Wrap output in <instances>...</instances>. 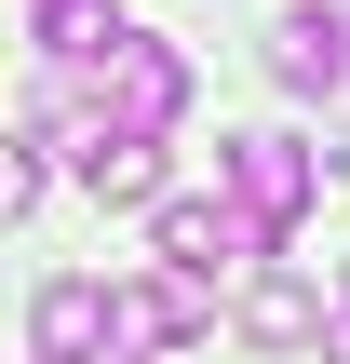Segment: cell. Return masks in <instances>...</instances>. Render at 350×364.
Returning a JSON list of instances; mask_svg holds the SVG:
<instances>
[{"label": "cell", "instance_id": "1", "mask_svg": "<svg viewBox=\"0 0 350 364\" xmlns=\"http://www.w3.org/2000/svg\"><path fill=\"white\" fill-rule=\"evenodd\" d=\"M94 122H108V135H175V122H189V54H175L162 27H121L108 68H94Z\"/></svg>", "mask_w": 350, "mask_h": 364}, {"label": "cell", "instance_id": "2", "mask_svg": "<svg viewBox=\"0 0 350 364\" xmlns=\"http://www.w3.org/2000/svg\"><path fill=\"white\" fill-rule=\"evenodd\" d=\"M216 189L283 243V230L324 203V149H310V135H229V149H216Z\"/></svg>", "mask_w": 350, "mask_h": 364}, {"label": "cell", "instance_id": "3", "mask_svg": "<svg viewBox=\"0 0 350 364\" xmlns=\"http://www.w3.org/2000/svg\"><path fill=\"white\" fill-rule=\"evenodd\" d=\"M148 243H162V270H189V284H216V270H256V257H270V230H256L229 189H175V203H148Z\"/></svg>", "mask_w": 350, "mask_h": 364}, {"label": "cell", "instance_id": "4", "mask_svg": "<svg viewBox=\"0 0 350 364\" xmlns=\"http://www.w3.org/2000/svg\"><path fill=\"white\" fill-rule=\"evenodd\" d=\"M216 284H189V270H148V284H108V351H189L216 311H202Z\"/></svg>", "mask_w": 350, "mask_h": 364}, {"label": "cell", "instance_id": "5", "mask_svg": "<svg viewBox=\"0 0 350 364\" xmlns=\"http://www.w3.org/2000/svg\"><path fill=\"white\" fill-rule=\"evenodd\" d=\"M270 81L283 95H350V0H297L270 27Z\"/></svg>", "mask_w": 350, "mask_h": 364}, {"label": "cell", "instance_id": "6", "mask_svg": "<svg viewBox=\"0 0 350 364\" xmlns=\"http://www.w3.org/2000/svg\"><path fill=\"white\" fill-rule=\"evenodd\" d=\"M243 338H256V351H310V338H324V284H310L297 257H256V270H243Z\"/></svg>", "mask_w": 350, "mask_h": 364}, {"label": "cell", "instance_id": "7", "mask_svg": "<svg viewBox=\"0 0 350 364\" xmlns=\"http://www.w3.org/2000/svg\"><path fill=\"white\" fill-rule=\"evenodd\" d=\"M121 27H135L121 0H27V41H40V68H54V81H94Z\"/></svg>", "mask_w": 350, "mask_h": 364}, {"label": "cell", "instance_id": "8", "mask_svg": "<svg viewBox=\"0 0 350 364\" xmlns=\"http://www.w3.org/2000/svg\"><path fill=\"white\" fill-rule=\"evenodd\" d=\"M27 338H40V364H94L108 351V284H81V270L40 284V297H27Z\"/></svg>", "mask_w": 350, "mask_h": 364}, {"label": "cell", "instance_id": "9", "mask_svg": "<svg viewBox=\"0 0 350 364\" xmlns=\"http://www.w3.org/2000/svg\"><path fill=\"white\" fill-rule=\"evenodd\" d=\"M81 189L94 203H162V135H108V122H81Z\"/></svg>", "mask_w": 350, "mask_h": 364}, {"label": "cell", "instance_id": "10", "mask_svg": "<svg viewBox=\"0 0 350 364\" xmlns=\"http://www.w3.org/2000/svg\"><path fill=\"white\" fill-rule=\"evenodd\" d=\"M27 203H40V149H27V135H0V230H13Z\"/></svg>", "mask_w": 350, "mask_h": 364}, {"label": "cell", "instance_id": "11", "mask_svg": "<svg viewBox=\"0 0 350 364\" xmlns=\"http://www.w3.org/2000/svg\"><path fill=\"white\" fill-rule=\"evenodd\" d=\"M324 364H350V311H337V338H324Z\"/></svg>", "mask_w": 350, "mask_h": 364}, {"label": "cell", "instance_id": "12", "mask_svg": "<svg viewBox=\"0 0 350 364\" xmlns=\"http://www.w3.org/2000/svg\"><path fill=\"white\" fill-rule=\"evenodd\" d=\"M337 311H350V257H337Z\"/></svg>", "mask_w": 350, "mask_h": 364}]
</instances>
